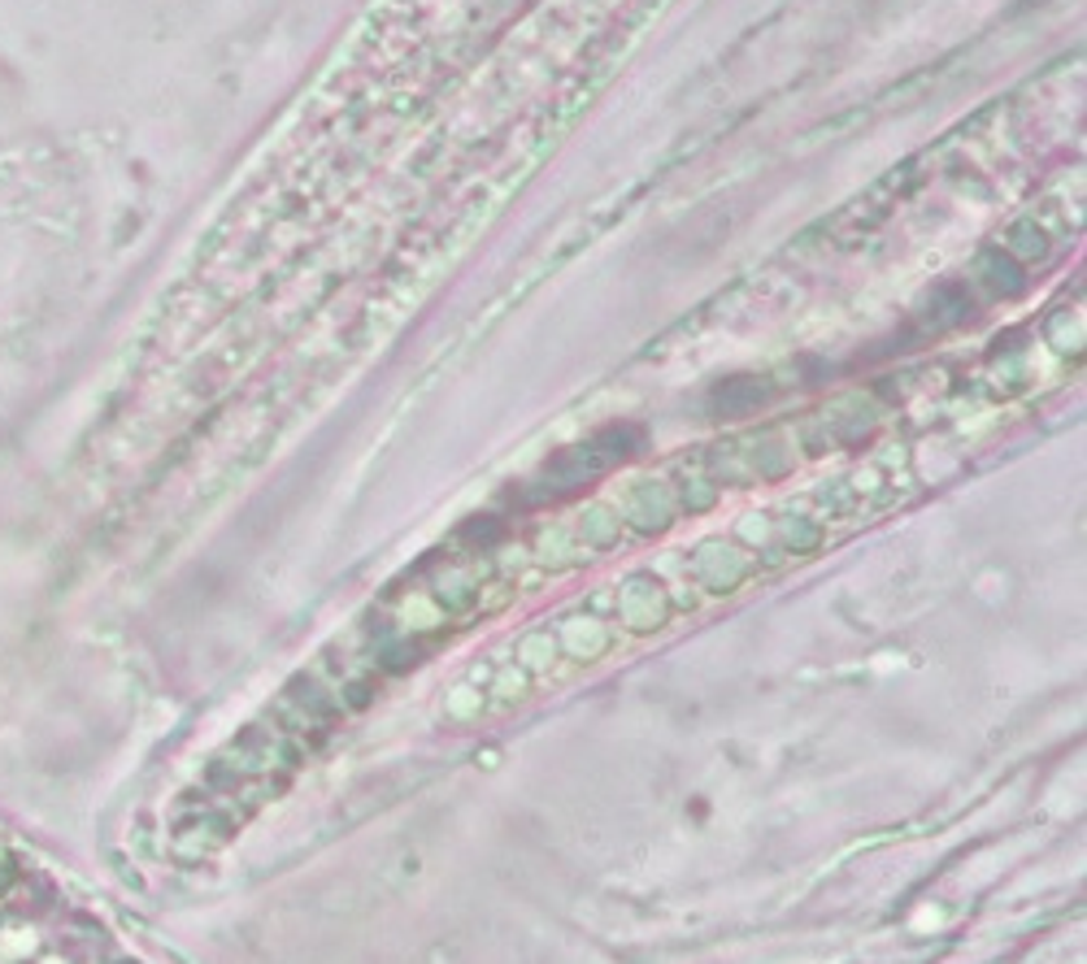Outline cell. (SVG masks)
I'll use <instances>...</instances> for the list:
<instances>
[{
  "label": "cell",
  "instance_id": "cell-1",
  "mask_svg": "<svg viewBox=\"0 0 1087 964\" xmlns=\"http://www.w3.org/2000/svg\"><path fill=\"white\" fill-rule=\"evenodd\" d=\"M766 400H770V387L757 383V378H726L723 387L714 392V405L726 409V414H748V409H757Z\"/></svg>",
  "mask_w": 1087,
  "mask_h": 964
},
{
  "label": "cell",
  "instance_id": "cell-2",
  "mask_svg": "<svg viewBox=\"0 0 1087 964\" xmlns=\"http://www.w3.org/2000/svg\"><path fill=\"white\" fill-rule=\"evenodd\" d=\"M13 882H18V865H13V856H9V851H0V896H4Z\"/></svg>",
  "mask_w": 1087,
  "mask_h": 964
}]
</instances>
